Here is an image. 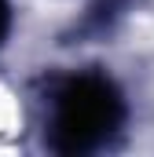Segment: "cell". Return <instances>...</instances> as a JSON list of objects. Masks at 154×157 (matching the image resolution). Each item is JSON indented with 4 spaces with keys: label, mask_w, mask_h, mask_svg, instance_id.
Returning <instances> with one entry per match:
<instances>
[{
    "label": "cell",
    "mask_w": 154,
    "mask_h": 157,
    "mask_svg": "<svg viewBox=\"0 0 154 157\" xmlns=\"http://www.w3.org/2000/svg\"><path fill=\"white\" fill-rule=\"evenodd\" d=\"M4 29H7V0H0V37H4Z\"/></svg>",
    "instance_id": "obj_2"
},
{
    "label": "cell",
    "mask_w": 154,
    "mask_h": 157,
    "mask_svg": "<svg viewBox=\"0 0 154 157\" xmlns=\"http://www.w3.org/2000/svg\"><path fill=\"white\" fill-rule=\"evenodd\" d=\"M121 121V99L103 77H77L63 88L55 106V146L92 150Z\"/></svg>",
    "instance_id": "obj_1"
}]
</instances>
